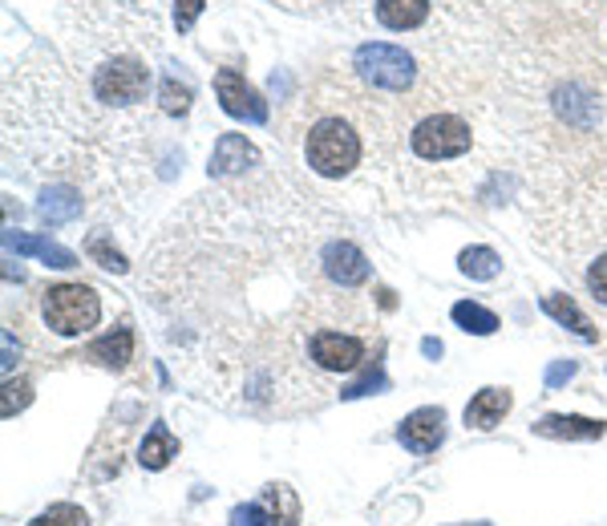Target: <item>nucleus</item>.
I'll list each match as a JSON object with an SVG mask.
<instances>
[{
  "label": "nucleus",
  "instance_id": "nucleus-31",
  "mask_svg": "<svg viewBox=\"0 0 607 526\" xmlns=\"http://www.w3.org/2000/svg\"><path fill=\"white\" fill-rule=\"evenodd\" d=\"M421 353H426L429 360H438L441 353H446V348H441V340H434V336H426V340H421Z\"/></svg>",
  "mask_w": 607,
  "mask_h": 526
},
{
  "label": "nucleus",
  "instance_id": "nucleus-18",
  "mask_svg": "<svg viewBox=\"0 0 607 526\" xmlns=\"http://www.w3.org/2000/svg\"><path fill=\"white\" fill-rule=\"evenodd\" d=\"M426 17H429V0H377V21L385 29H394V33L426 24Z\"/></svg>",
  "mask_w": 607,
  "mask_h": 526
},
{
  "label": "nucleus",
  "instance_id": "nucleus-19",
  "mask_svg": "<svg viewBox=\"0 0 607 526\" xmlns=\"http://www.w3.org/2000/svg\"><path fill=\"white\" fill-rule=\"evenodd\" d=\"M37 215L46 224H73L81 215V195L73 187H49L41 199H37Z\"/></svg>",
  "mask_w": 607,
  "mask_h": 526
},
{
  "label": "nucleus",
  "instance_id": "nucleus-17",
  "mask_svg": "<svg viewBox=\"0 0 607 526\" xmlns=\"http://www.w3.org/2000/svg\"><path fill=\"white\" fill-rule=\"evenodd\" d=\"M543 312L551 316V320H559L563 328H571L579 340H587V345H596L599 340V328L591 325L584 316V308L571 300V296H543Z\"/></svg>",
  "mask_w": 607,
  "mask_h": 526
},
{
  "label": "nucleus",
  "instance_id": "nucleus-1",
  "mask_svg": "<svg viewBox=\"0 0 607 526\" xmlns=\"http://www.w3.org/2000/svg\"><path fill=\"white\" fill-rule=\"evenodd\" d=\"M304 158L316 175L325 179H345L360 162V135L345 118H320L304 138Z\"/></svg>",
  "mask_w": 607,
  "mask_h": 526
},
{
  "label": "nucleus",
  "instance_id": "nucleus-13",
  "mask_svg": "<svg viewBox=\"0 0 607 526\" xmlns=\"http://www.w3.org/2000/svg\"><path fill=\"white\" fill-rule=\"evenodd\" d=\"M86 360H93V365H101V369L122 373L126 365L135 360V328L122 325V328H113V333L98 336L93 345H86Z\"/></svg>",
  "mask_w": 607,
  "mask_h": 526
},
{
  "label": "nucleus",
  "instance_id": "nucleus-22",
  "mask_svg": "<svg viewBox=\"0 0 607 526\" xmlns=\"http://www.w3.org/2000/svg\"><path fill=\"white\" fill-rule=\"evenodd\" d=\"M191 81L179 78V73H167L162 78V90H158V101H162V110L167 113H187L191 110Z\"/></svg>",
  "mask_w": 607,
  "mask_h": 526
},
{
  "label": "nucleus",
  "instance_id": "nucleus-4",
  "mask_svg": "<svg viewBox=\"0 0 607 526\" xmlns=\"http://www.w3.org/2000/svg\"><path fill=\"white\" fill-rule=\"evenodd\" d=\"M474 135L470 126L461 122L458 113H429L414 126L409 135V150L426 162H450V158H461L470 150Z\"/></svg>",
  "mask_w": 607,
  "mask_h": 526
},
{
  "label": "nucleus",
  "instance_id": "nucleus-8",
  "mask_svg": "<svg viewBox=\"0 0 607 526\" xmlns=\"http://www.w3.org/2000/svg\"><path fill=\"white\" fill-rule=\"evenodd\" d=\"M215 93H219L223 113H231L239 122H251V126L268 122V101L259 98L248 81H243V73H236V69H219V73H215Z\"/></svg>",
  "mask_w": 607,
  "mask_h": 526
},
{
  "label": "nucleus",
  "instance_id": "nucleus-16",
  "mask_svg": "<svg viewBox=\"0 0 607 526\" xmlns=\"http://www.w3.org/2000/svg\"><path fill=\"white\" fill-rule=\"evenodd\" d=\"M510 405H515V397H510V389H482L474 393V401L466 405V426L470 429H495L498 421H502L506 414H510Z\"/></svg>",
  "mask_w": 607,
  "mask_h": 526
},
{
  "label": "nucleus",
  "instance_id": "nucleus-28",
  "mask_svg": "<svg viewBox=\"0 0 607 526\" xmlns=\"http://www.w3.org/2000/svg\"><path fill=\"white\" fill-rule=\"evenodd\" d=\"M587 288H591V296L607 308V256H599L596 264H591V271H587Z\"/></svg>",
  "mask_w": 607,
  "mask_h": 526
},
{
  "label": "nucleus",
  "instance_id": "nucleus-23",
  "mask_svg": "<svg viewBox=\"0 0 607 526\" xmlns=\"http://www.w3.org/2000/svg\"><path fill=\"white\" fill-rule=\"evenodd\" d=\"M33 401V385L24 381V377H4V389H0V417H12V414H21L24 405Z\"/></svg>",
  "mask_w": 607,
  "mask_h": 526
},
{
  "label": "nucleus",
  "instance_id": "nucleus-27",
  "mask_svg": "<svg viewBox=\"0 0 607 526\" xmlns=\"http://www.w3.org/2000/svg\"><path fill=\"white\" fill-rule=\"evenodd\" d=\"M202 4H207V0H175V29H179V33H191Z\"/></svg>",
  "mask_w": 607,
  "mask_h": 526
},
{
  "label": "nucleus",
  "instance_id": "nucleus-11",
  "mask_svg": "<svg viewBox=\"0 0 607 526\" xmlns=\"http://www.w3.org/2000/svg\"><path fill=\"white\" fill-rule=\"evenodd\" d=\"M251 167H259L256 142L243 135H219L207 175H211V179H231V175H243V170H251Z\"/></svg>",
  "mask_w": 607,
  "mask_h": 526
},
{
  "label": "nucleus",
  "instance_id": "nucleus-15",
  "mask_svg": "<svg viewBox=\"0 0 607 526\" xmlns=\"http://www.w3.org/2000/svg\"><path fill=\"white\" fill-rule=\"evenodd\" d=\"M175 458H179V437L170 434L167 421H155V426L147 429V437H142V446H138V466L158 474V470H167Z\"/></svg>",
  "mask_w": 607,
  "mask_h": 526
},
{
  "label": "nucleus",
  "instance_id": "nucleus-9",
  "mask_svg": "<svg viewBox=\"0 0 607 526\" xmlns=\"http://www.w3.org/2000/svg\"><path fill=\"white\" fill-rule=\"evenodd\" d=\"M397 441H401L409 454H434V449L446 441V409H441V405L414 409V414L397 426Z\"/></svg>",
  "mask_w": 607,
  "mask_h": 526
},
{
  "label": "nucleus",
  "instance_id": "nucleus-30",
  "mask_svg": "<svg viewBox=\"0 0 607 526\" xmlns=\"http://www.w3.org/2000/svg\"><path fill=\"white\" fill-rule=\"evenodd\" d=\"M17 353H21V348H17V340H12V333H9V328H4V373H9V377H12V365H17Z\"/></svg>",
  "mask_w": 607,
  "mask_h": 526
},
{
  "label": "nucleus",
  "instance_id": "nucleus-7",
  "mask_svg": "<svg viewBox=\"0 0 607 526\" xmlns=\"http://www.w3.org/2000/svg\"><path fill=\"white\" fill-rule=\"evenodd\" d=\"M308 357H312L316 369L325 373H352L365 360V340L349 333H337V328H320L308 340Z\"/></svg>",
  "mask_w": 607,
  "mask_h": 526
},
{
  "label": "nucleus",
  "instance_id": "nucleus-3",
  "mask_svg": "<svg viewBox=\"0 0 607 526\" xmlns=\"http://www.w3.org/2000/svg\"><path fill=\"white\" fill-rule=\"evenodd\" d=\"M352 69L360 73L365 86L385 90V93H405L417 78L414 57L405 53L401 46H385V41H369V46H360L357 53H352Z\"/></svg>",
  "mask_w": 607,
  "mask_h": 526
},
{
  "label": "nucleus",
  "instance_id": "nucleus-6",
  "mask_svg": "<svg viewBox=\"0 0 607 526\" xmlns=\"http://www.w3.org/2000/svg\"><path fill=\"white\" fill-rule=\"evenodd\" d=\"M300 523V498H296L283 482L268 486L256 503L239 506L231 515V526H296Z\"/></svg>",
  "mask_w": 607,
  "mask_h": 526
},
{
  "label": "nucleus",
  "instance_id": "nucleus-26",
  "mask_svg": "<svg viewBox=\"0 0 607 526\" xmlns=\"http://www.w3.org/2000/svg\"><path fill=\"white\" fill-rule=\"evenodd\" d=\"M377 389H389V381H385L381 365H377V369L365 373L360 381L345 385V389H340V401H357V397H369V393H377Z\"/></svg>",
  "mask_w": 607,
  "mask_h": 526
},
{
  "label": "nucleus",
  "instance_id": "nucleus-2",
  "mask_svg": "<svg viewBox=\"0 0 607 526\" xmlns=\"http://www.w3.org/2000/svg\"><path fill=\"white\" fill-rule=\"evenodd\" d=\"M41 312H46V325L57 336H81L90 333V328H98L101 296L90 284H57V288L46 291Z\"/></svg>",
  "mask_w": 607,
  "mask_h": 526
},
{
  "label": "nucleus",
  "instance_id": "nucleus-14",
  "mask_svg": "<svg viewBox=\"0 0 607 526\" xmlns=\"http://www.w3.org/2000/svg\"><path fill=\"white\" fill-rule=\"evenodd\" d=\"M4 247H9V251H21V256H33V259H41V264H49V268H57V271L78 268V256H73V251H69V247L53 244V239L24 236V231H4Z\"/></svg>",
  "mask_w": 607,
  "mask_h": 526
},
{
  "label": "nucleus",
  "instance_id": "nucleus-20",
  "mask_svg": "<svg viewBox=\"0 0 607 526\" xmlns=\"http://www.w3.org/2000/svg\"><path fill=\"white\" fill-rule=\"evenodd\" d=\"M454 325L461 328V333H474V336H495L498 333V316L490 312V308H482V304L474 300H458L450 308Z\"/></svg>",
  "mask_w": 607,
  "mask_h": 526
},
{
  "label": "nucleus",
  "instance_id": "nucleus-24",
  "mask_svg": "<svg viewBox=\"0 0 607 526\" xmlns=\"http://www.w3.org/2000/svg\"><path fill=\"white\" fill-rule=\"evenodd\" d=\"M29 526H90V518H86L81 506L57 503V506H49V510H41V515H37Z\"/></svg>",
  "mask_w": 607,
  "mask_h": 526
},
{
  "label": "nucleus",
  "instance_id": "nucleus-29",
  "mask_svg": "<svg viewBox=\"0 0 607 526\" xmlns=\"http://www.w3.org/2000/svg\"><path fill=\"white\" fill-rule=\"evenodd\" d=\"M579 373V360H555V365H547V389H559V385H567Z\"/></svg>",
  "mask_w": 607,
  "mask_h": 526
},
{
  "label": "nucleus",
  "instance_id": "nucleus-5",
  "mask_svg": "<svg viewBox=\"0 0 607 526\" xmlns=\"http://www.w3.org/2000/svg\"><path fill=\"white\" fill-rule=\"evenodd\" d=\"M93 93L106 106H138L147 101L150 93V69L142 61H130V57H118V61H106V66L93 73Z\"/></svg>",
  "mask_w": 607,
  "mask_h": 526
},
{
  "label": "nucleus",
  "instance_id": "nucleus-12",
  "mask_svg": "<svg viewBox=\"0 0 607 526\" xmlns=\"http://www.w3.org/2000/svg\"><path fill=\"white\" fill-rule=\"evenodd\" d=\"M530 429L539 437H551V441H599L607 434V426L599 417H579V414H547Z\"/></svg>",
  "mask_w": 607,
  "mask_h": 526
},
{
  "label": "nucleus",
  "instance_id": "nucleus-21",
  "mask_svg": "<svg viewBox=\"0 0 607 526\" xmlns=\"http://www.w3.org/2000/svg\"><path fill=\"white\" fill-rule=\"evenodd\" d=\"M458 268H461V276L486 284L502 271V256H498L495 247H466V251L458 256Z\"/></svg>",
  "mask_w": 607,
  "mask_h": 526
},
{
  "label": "nucleus",
  "instance_id": "nucleus-10",
  "mask_svg": "<svg viewBox=\"0 0 607 526\" xmlns=\"http://www.w3.org/2000/svg\"><path fill=\"white\" fill-rule=\"evenodd\" d=\"M320 264H325V276L332 284H340V288H360V284L369 280V259H365V251L352 244H328L325 256H320Z\"/></svg>",
  "mask_w": 607,
  "mask_h": 526
},
{
  "label": "nucleus",
  "instance_id": "nucleus-25",
  "mask_svg": "<svg viewBox=\"0 0 607 526\" xmlns=\"http://www.w3.org/2000/svg\"><path fill=\"white\" fill-rule=\"evenodd\" d=\"M86 251H90L93 264H98V268H106V271H126V268H130L122 251H118V247H110V239H106V236H90Z\"/></svg>",
  "mask_w": 607,
  "mask_h": 526
},
{
  "label": "nucleus",
  "instance_id": "nucleus-32",
  "mask_svg": "<svg viewBox=\"0 0 607 526\" xmlns=\"http://www.w3.org/2000/svg\"><path fill=\"white\" fill-rule=\"evenodd\" d=\"M458 526H495V523H458Z\"/></svg>",
  "mask_w": 607,
  "mask_h": 526
}]
</instances>
